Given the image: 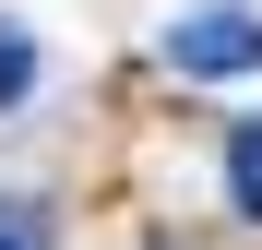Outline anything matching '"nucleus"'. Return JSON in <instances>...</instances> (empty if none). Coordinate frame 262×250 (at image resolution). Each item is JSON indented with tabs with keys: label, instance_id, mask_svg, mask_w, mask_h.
Returning <instances> with one entry per match:
<instances>
[{
	"label": "nucleus",
	"instance_id": "obj_1",
	"mask_svg": "<svg viewBox=\"0 0 262 250\" xmlns=\"http://www.w3.org/2000/svg\"><path fill=\"white\" fill-rule=\"evenodd\" d=\"M167 72H191V83H238V72H262V24L238 12V0H203V12L167 24Z\"/></svg>",
	"mask_w": 262,
	"mask_h": 250
},
{
	"label": "nucleus",
	"instance_id": "obj_2",
	"mask_svg": "<svg viewBox=\"0 0 262 250\" xmlns=\"http://www.w3.org/2000/svg\"><path fill=\"white\" fill-rule=\"evenodd\" d=\"M227 202L262 226V119H238V131H227Z\"/></svg>",
	"mask_w": 262,
	"mask_h": 250
},
{
	"label": "nucleus",
	"instance_id": "obj_3",
	"mask_svg": "<svg viewBox=\"0 0 262 250\" xmlns=\"http://www.w3.org/2000/svg\"><path fill=\"white\" fill-rule=\"evenodd\" d=\"M24 83H36V48H24V36H12V24H0V107H12V96H24Z\"/></svg>",
	"mask_w": 262,
	"mask_h": 250
},
{
	"label": "nucleus",
	"instance_id": "obj_4",
	"mask_svg": "<svg viewBox=\"0 0 262 250\" xmlns=\"http://www.w3.org/2000/svg\"><path fill=\"white\" fill-rule=\"evenodd\" d=\"M0 250H24V226H0Z\"/></svg>",
	"mask_w": 262,
	"mask_h": 250
}]
</instances>
